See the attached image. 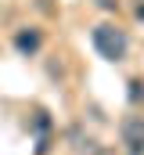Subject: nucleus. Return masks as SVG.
<instances>
[{
    "label": "nucleus",
    "instance_id": "f03ea898",
    "mask_svg": "<svg viewBox=\"0 0 144 155\" xmlns=\"http://www.w3.org/2000/svg\"><path fill=\"white\" fill-rule=\"evenodd\" d=\"M119 134H123V144L130 152H144V116H126Z\"/></svg>",
    "mask_w": 144,
    "mask_h": 155
},
{
    "label": "nucleus",
    "instance_id": "7ed1b4c3",
    "mask_svg": "<svg viewBox=\"0 0 144 155\" xmlns=\"http://www.w3.org/2000/svg\"><path fill=\"white\" fill-rule=\"evenodd\" d=\"M40 43H43V40H40V33H36V29H22V33L15 36L18 54H36V51H40Z\"/></svg>",
    "mask_w": 144,
    "mask_h": 155
},
{
    "label": "nucleus",
    "instance_id": "f257e3e1",
    "mask_svg": "<svg viewBox=\"0 0 144 155\" xmlns=\"http://www.w3.org/2000/svg\"><path fill=\"white\" fill-rule=\"evenodd\" d=\"M94 51L105 58V61H123L126 58V51H130V40L126 33L119 29V25H112V22H101V25H94Z\"/></svg>",
    "mask_w": 144,
    "mask_h": 155
},
{
    "label": "nucleus",
    "instance_id": "39448f33",
    "mask_svg": "<svg viewBox=\"0 0 144 155\" xmlns=\"http://www.w3.org/2000/svg\"><path fill=\"white\" fill-rule=\"evenodd\" d=\"M137 18H144V4H141V7H137Z\"/></svg>",
    "mask_w": 144,
    "mask_h": 155
},
{
    "label": "nucleus",
    "instance_id": "20e7f679",
    "mask_svg": "<svg viewBox=\"0 0 144 155\" xmlns=\"http://www.w3.org/2000/svg\"><path fill=\"white\" fill-rule=\"evenodd\" d=\"M130 101H133V105L144 101V83H141V79H130Z\"/></svg>",
    "mask_w": 144,
    "mask_h": 155
}]
</instances>
